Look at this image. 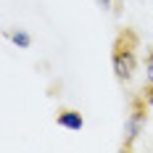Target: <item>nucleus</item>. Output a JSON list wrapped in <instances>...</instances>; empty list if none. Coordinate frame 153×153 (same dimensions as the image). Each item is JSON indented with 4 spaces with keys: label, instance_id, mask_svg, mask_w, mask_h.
Here are the masks:
<instances>
[{
    "label": "nucleus",
    "instance_id": "obj_6",
    "mask_svg": "<svg viewBox=\"0 0 153 153\" xmlns=\"http://www.w3.org/2000/svg\"><path fill=\"white\" fill-rule=\"evenodd\" d=\"M148 100H151V106H153V92H151V98H148Z\"/></svg>",
    "mask_w": 153,
    "mask_h": 153
},
{
    "label": "nucleus",
    "instance_id": "obj_5",
    "mask_svg": "<svg viewBox=\"0 0 153 153\" xmlns=\"http://www.w3.org/2000/svg\"><path fill=\"white\" fill-rule=\"evenodd\" d=\"M98 3H100V5H103V8H108V5H111V3H108V0H98Z\"/></svg>",
    "mask_w": 153,
    "mask_h": 153
},
{
    "label": "nucleus",
    "instance_id": "obj_2",
    "mask_svg": "<svg viewBox=\"0 0 153 153\" xmlns=\"http://www.w3.org/2000/svg\"><path fill=\"white\" fill-rule=\"evenodd\" d=\"M58 124L76 132V129H82V114H76V111H61L58 114Z\"/></svg>",
    "mask_w": 153,
    "mask_h": 153
},
{
    "label": "nucleus",
    "instance_id": "obj_1",
    "mask_svg": "<svg viewBox=\"0 0 153 153\" xmlns=\"http://www.w3.org/2000/svg\"><path fill=\"white\" fill-rule=\"evenodd\" d=\"M114 71H116L119 79H129L132 71H135V56L129 50H119L114 56Z\"/></svg>",
    "mask_w": 153,
    "mask_h": 153
},
{
    "label": "nucleus",
    "instance_id": "obj_4",
    "mask_svg": "<svg viewBox=\"0 0 153 153\" xmlns=\"http://www.w3.org/2000/svg\"><path fill=\"white\" fill-rule=\"evenodd\" d=\"M145 71H148V82H153V56L145 61Z\"/></svg>",
    "mask_w": 153,
    "mask_h": 153
},
{
    "label": "nucleus",
    "instance_id": "obj_3",
    "mask_svg": "<svg viewBox=\"0 0 153 153\" xmlns=\"http://www.w3.org/2000/svg\"><path fill=\"white\" fill-rule=\"evenodd\" d=\"M11 40H13V42H16L19 48H29V45H32V37L27 34V32H21V29H19V32H13V37H11Z\"/></svg>",
    "mask_w": 153,
    "mask_h": 153
}]
</instances>
